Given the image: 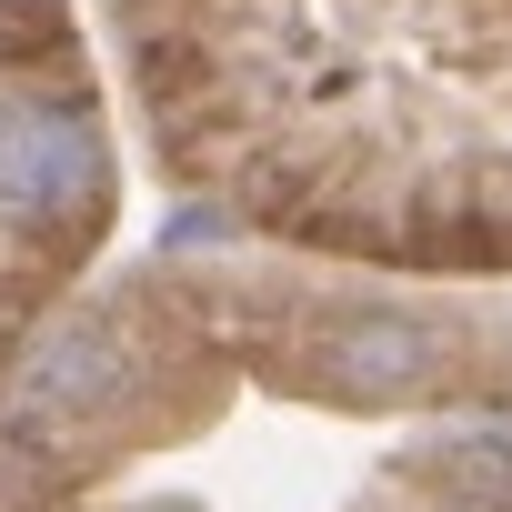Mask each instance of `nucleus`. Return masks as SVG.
Instances as JSON below:
<instances>
[{
	"instance_id": "obj_1",
	"label": "nucleus",
	"mask_w": 512,
	"mask_h": 512,
	"mask_svg": "<svg viewBox=\"0 0 512 512\" xmlns=\"http://www.w3.org/2000/svg\"><path fill=\"white\" fill-rule=\"evenodd\" d=\"M111 181L101 121L81 101H41V91H0V211L21 221H71L91 211Z\"/></svg>"
},
{
	"instance_id": "obj_2",
	"label": "nucleus",
	"mask_w": 512,
	"mask_h": 512,
	"mask_svg": "<svg viewBox=\"0 0 512 512\" xmlns=\"http://www.w3.org/2000/svg\"><path fill=\"white\" fill-rule=\"evenodd\" d=\"M121 382H131V352H121V332H101V322H71V332H51V342L21 362V412H101Z\"/></svg>"
},
{
	"instance_id": "obj_3",
	"label": "nucleus",
	"mask_w": 512,
	"mask_h": 512,
	"mask_svg": "<svg viewBox=\"0 0 512 512\" xmlns=\"http://www.w3.org/2000/svg\"><path fill=\"white\" fill-rule=\"evenodd\" d=\"M432 362H442V342L422 322H392V312L322 332V382L332 392H412V382H432Z\"/></svg>"
},
{
	"instance_id": "obj_4",
	"label": "nucleus",
	"mask_w": 512,
	"mask_h": 512,
	"mask_svg": "<svg viewBox=\"0 0 512 512\" xmlns=\"http://www.w3.org/2000/svg\"><path fill=\"white\" fill-rule=\"evenodd\" d=\"M432 482L472 512H512V422H482V432H452L432 452Z\"/></svg>"
},
{
	"instance_id": "obj_5",
	"label": "nucleus",
	"mask_w": 512,
	"mask_h": 512,
	"mask_svg": "<svg viewBox=\"0 0 512 512\" xmlns=\"http://www.w3.org/2000/svg\"><path fill=\"white\" fill-rule=\"evenodd\" d=\"M161 512H181V502H161Z\"/></svg>"
}]
</instances>
